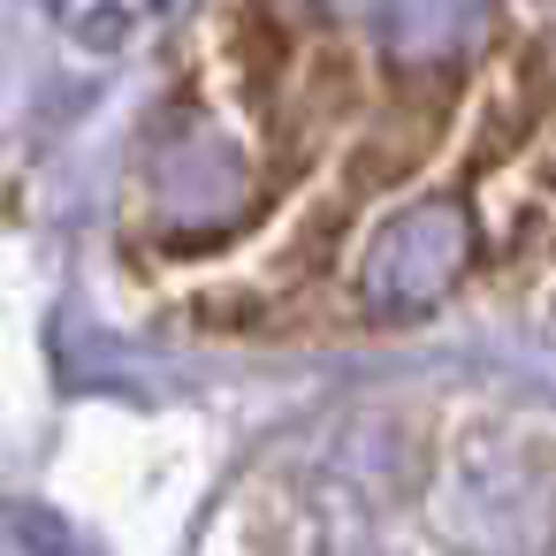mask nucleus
<instances>
[{"mask_svg":"<svg viewBox=\"0 0 556 556\" xmlns=\"http://www.w3.org/2000/svg\"><path fill=\"white\" fill-rule=\"evenodd\" d=\"M282 108H290V123L298 130H328V123H343V115H358L366 108V70H358V54L351 47H336V39H313V47H298L290 54V70H282Z\"/></svg>","mask_w":556,"mask_h":556,"instance_id":"f03ea898","label":"nucleus"},{"mask_svg":"<svg viewBox=\"0 0 556 556\" xmlns=\"http://www.w3.org/2000/svg\"><path fill=\"white\" fill-rule=\"evenodd\" d=\"M442 138H450V85L381 108V115L358 130V146L343 153V214H351L358 199H374V191L412 184V176L442 153Z\"/></svg>","mask_w":556,"mask_h":556,"instance_id":"f257e3e1","label":"nucleus"}]
</instances>
